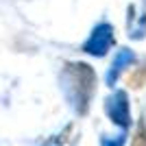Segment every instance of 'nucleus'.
<instances>
[{
  "instance_id": "3",
  "label": "nucleus",
  "mask_w": 146,
  "mask_h": 146,
  "mask_svg": "<svg viewBox=\"0 0 146 146\" xmlns=\"http://www.w3.org/2000/svg\"><path fill=\"white\" fill-rule=\"evenodd\" d=\"M105 113L109 116V120L113 124L127 131L131 127V103H129V96L124 90H116L113 94L105 98Z\"/></svg>"
},
{
  "instance_id": "2",
  "label": "nucleus",
  "mask_w": 146,
  "mask_h": 146,
  "mask_svg": "<svg viewBox=\"0 0 146 146\" xmlns=\"http://www.w3.org/2000/svg\"><path fill=\"white\" fill-rule=\"evenodd\" d=\"M113 44H116V31H113V26L109 22H100V24H96L92 29L90 37L81 46V50L92 55V57H105Z\"/></svg>"
},
{
  "instance_id": "1",
  "label": "nucleus",
  "mask_w": 146,
  "mask_h": 146,
  "mask_svg": "<svg viewBox=\"0 0 146 146\" xmlns=\"http://www.w3.org/2000/svg\"><path fill=\"white\" fill-rule=\"evenodd\" d=\"M61 90L79 116L90 111L92 98L96 94V72L90 63L83 61H68L61 70Z\"/></svg>"
},
{
  "instance_id": "7",
  "label": "nucleus",
  "mask_w": 146,
  "mask_h": 146,
  "mask_svg": "<svg viewBox=\"0 0 146 146\" xmlns=\"http://www.w3.org/2000/svg\"><path fill=\"white\" fill-rule=\"evenodd\" d=\"M131 146H146V122H144V118H140L137 127H135V133L131 137Z\"/></svg>"
},
{
  "instance_id": "5",
  "label": "nucleus",
  "mask_w": 146,
  "mask_h": 146,
  "mask_svg": "<svg viewBox=\"0 0 146 146\" xmlns=\"http://www.w3.org/2000/svg\"><path fill=\"white\" fill-rule=\"evenodd\" d=\"M127 83H129V87H133V90H140V87L146 85V59L140 61L133 70H129Z\"/></svg>"
},
{
  "instance_id": "8",
  "label": "nucleus",
  "mask_w": 146,
  "mask_h": 146,
  "mask_svg": "<svg viewBox=\"0 0 146 146\" xmlns=\"http://www.w3.org/2000/svg\"><path fill=\"white\" fill-rule=\"evenodd\" d=\"M127 142V131H120L118 135H103L100 137V146H124Z\"/></svg>"
},
{
  "instance_id": "9",
  "label": "nucleus",
  "mask_w": 146,
  "mask_h": 146,
  "mask_svg": "<svg viewBox=\"0 0 146 146\" xmlns=\"http://www.w3.org/2000/svg\"><path fill=\"white\" fill-rule=\"evenodd\" d=\"M44 146H55V144H52V142H48V144H44Z\"/></svg>"
},
{
  "instance_id": "4",
  "label": "nucleus",
  "mask_w": 146,
  "mask_h": 146,
  "mask_svg": "<svg viewBox=\"0 0 146 146\" xmlns=\"http://www.w3.org/2000/svg\"><path fill=\"white\" fill-rule=\"evenodd\" d=\"M133 63H135V52L129 50V48H120L116 55H113V61H111L109 70H107V74H105V83H107L109 87H113L116 81H118V76H120V72L124 70V68H131Z\"/></svg>"
},
{
  "instance_id": "6",
  "label": "nucleus",
  "mask_w": 146,
  "mask_h": 146,
  "mask_svg": "<svg viewBox=\"0 0 146 146\" xmlns=\"http://www.w3.org/2000/svg\"><path fill=\"white\" fill-rule=\"evenodd\" d=\"M144 35H146V0L142 2V13H140L137 24H133L129 29V37H133V39H142Z\"/></svg>"
}]
</instances>
